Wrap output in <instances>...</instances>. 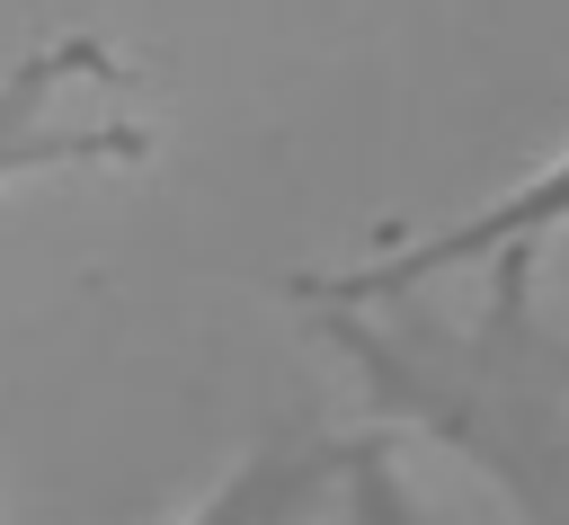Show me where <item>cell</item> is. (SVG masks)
<instances>
[{"label": "cell", "mask_w": 569, "mask_h": 525, "mask_svg": "<svg viewBox=\"0 0 569 525\" xmlns=\"http://www.w3.org/2000/svg\"><path fill=\"white\" fill-rule=\"evenodd\" d=\"M560 231H569V151H551L542 169H525V178L498 187L489 205L453 214L445 231H427V240H409V249H382V258H365V267H320V276H302L293 294L356 311V303L418 294L427 276H453V267H516V258H533V249L560 240Z\"/></svg>", "instance_id": "7a4b0ae2"}, {"label": "cell", "mask_w": 569, "mask_h": 525, "mask_svg": "<svg viewBox=\"0 0 569 525\" xmlns=\"http://www.w3.org/2000/svg\"><path fill=\"white\" fill-rule=\"evenodd\" d=\"M133 89L124 44L71 27V36H36L18 62H0V196L36 187V178H71V169H124L151 160V125L107 107Z\"/></svg>", "instance_id": "6da1fadb"}, {"label": "cell", "mask_w": 569, "mask_h": 525, "mask_svg": "<svg viewBox=\"0 0 569 525\" xmlns=\"http://www.w3.org/2000/svg\"><path fill=\"white\" fill-rule=\"evenodd\" d=\"M338 516H347V525H436L427 498L400 481V463H391L382 445L356 454V481H347V507H338Z\"/></svg>", "instance_id": "277c9868"}, {"label": "cell", "mask_w": 569, "mask_h": 525, "mask_svg": "<svg viewBox=\"0 0 569 525\" xmlns=\"http://www.w3.org/2000/svg\"><path fill=\"white\" fill-rule=\"evenodd\" d=\"M356 454H365V445H347V436H329V427L267 436V445H249L178 525H320L329 507H347Z\"/></svg>", "instance_id": "3957f363"}]
</instances>
